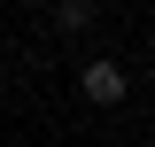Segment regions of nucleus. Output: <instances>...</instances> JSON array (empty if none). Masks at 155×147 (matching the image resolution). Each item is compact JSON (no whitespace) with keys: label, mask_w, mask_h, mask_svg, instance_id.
Returning <instances> with one entry per match:
<instances>
[{"label":"nucleus","mask_w":155,"mask_h":147,"mask_svg":"<svg viewBox=\"0 0 155 147\" xmlns=\"http://www.w3.org/2000/svg\"><path fill=\"white\" fill-rule=\"evenodd\" d=\"M85 93H93V101H124V70H116V62H93V70H85Z\"/></svg>","instance_id":"obj_1"}]
</instances>
